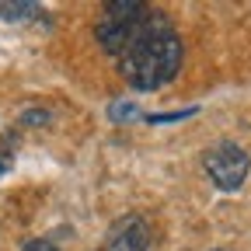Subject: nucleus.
<instances>
[{
    "label": "nucleus",
    "mask_w": 251,
    "mask_h": 251,
    "mask_svg": "<svg viewBox=\"0 0 251 251\" xmlns=\"http://www.w3.org/2000/svg\"><path fill=\"white\" fill-rule=\"evenodd\" d=\"M112 59L133 91H161L181 70V39L161 11L147 7L122 35Z\"/></svg>",
    "instance_id": "obj_1"
},
{
    "label": "nucleus",
    "mask_w": 251,
    "mask_h": 251,
    "mask_svg": "<svg viewBox=\"0 0 251 251\" xmlns=\"http://www.w3.org/2000/svg\"><path fill=\"white\" fill-rule=\"evenodd\" d=\"M202 168H206L209 181L220 188V192H237V188L248 181L251 157H248L244 147H237L230 140H220L202 153Z\"/></svg>",
    "instance_id": "obj_2"
},
{
    "label": "nucleus",
    "mask_w": 251,
    "mask_h": 251,
    "mask_svg": "<svg viewBox=\"0 0 251 251\" xmlns=\"http://www.w3.org/2000/svg\"><path fill=\"white\" fill-rule=\"evenodd\" d=\"M147 248H150V224L143 216L129 213V216H122L112 224L105 251H147Z\"/></svg>",
    "instance_id": "obj_3"
},
{
    "label": "nucleus",
    "mask_w": 251,
    "mask_h": 251,
    "mask_svg": "<svg viewBox=\"0 0 251 251\" xmlns=\"http://www.w3.org/2000/svg\"><path fill=\"white\" fill-rule=\"evenodd\" d=\"M42 14L46 11L39 4H28V0H7V4H0V21H35Z\"/></svg>",
    "instance_id": "obj_4"
},
{
    "label": "nucleus",
    "mask_w": 251,
    "mask_h": 251,
    "mask_svg": "<svg viewBox=\"0 0 251 251\" xmlns=\"http://www.w3.org/2000/svg\"><path fill=\"white\" fill-rule=\"evenodd\" d=\"M108 119L115 122V126H122V122H133V119H143V112L133 105V101H112L108 105Z\"/></svg>",
    "instance_id": "obj_5"
},
{
    "label": "nucleus",
    "mask_w": 251,
    "mask_h": 251,
    "mask_svg": "<svg viewBox=\"0 0 251 251\" xmlns=\"http://www.w3.org/2000/svg\"><path fill=\"white\" fill-rule=\"evenodd\" d=\"M199 108H178V112H153V115H143L150 126H168V122H181V119H192Z\"/></svg>",
    "instance_id": "obj_6"
},
{
    "label": "nucleus",
    "mask_w": 251,
    "mask_h": 251,
    "mask_svg": "<svg viewBox=\"0 0 251 251\" xmlns=\"http://www.w3.org/2000/svg\"><path fill=\"white\" fill-rule=\"evenodd\" d=\"M52 122V115L46 112V108H28V112H21V119H18V126H49Z\"/></svg>",
    "instance_id": "obj_7"
},
{
    "label": "nucleus",
    "mask_w": 251,
    "mask_h": 251,
    "mask_svg": "<svg viewBox=\"0 0 251 251\" xmlns=\"http://www.w3.org/2000/svg\"><path fill=\"white\" fill-rule=\"evenodd\" d=\"M25 251H59V244L49 241V237H31V241L25 244Z\"/></svg>",
    "instance_id": "obj_8"
},
{
    "label": "nucleus",
    "mask_w": 251,
    "mask_h": 251,
    "mask_svg": "<svg viewBox=\"0 0 251 251\" xmlns=\"http://www.w3.org/2000/svg\"><path fill=\"white\" fill-rule=\"evenodd\" d=\"M14 164V153H11V143H0V175H7Z\"/></svg>",
    "instance_id": "obj_9"
}]
</instances>
